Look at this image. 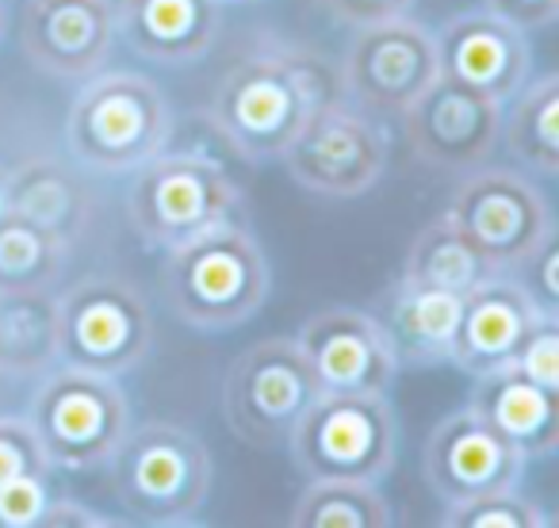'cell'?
Masks as SVG:
<instances>
[{"label":"cell","mask_w":559,"mask_h":528,"mask_svg":"<svg viewBox=\"0 0 559 528\" xmlns=\"http://www.w3.org/2000/svg\"><path fill=\"white\" fill-rule=\"evenodd\" d=\"M342 70L288 43H261L234 58L207 100V123L241 161H280L314 111L342 100Z\"/></svg>","instance_id":"1"},{"label":"cell","mask_w":559,"mask_h":528,"mask_svg":"<svg viewBox=\"0 0 559 528\" xmlns=\"http://www.w3.org/2000/svg\"><path fill=\"white\" fill-rule=\"evenodd\" d=\"M269 261L234 218L165 249L162 296L169 314L200 334H226L253 319L269 299Z\"/></svg>","instance_id":"2"},{"label":"cell","mask_w":559,"mask_h":528,"mask_svg":"<svg viewBox=\"0 0 559 528\" xmlns=\"http://www.w3.org/2000/svg\"><path fill=\"white\" fill-rule=\"evenodd\" d=\"M169 96L150 77L131 70H100L81 81L66 111V146L78 165L93 172H134L169 149Z\"/></svg>","instance_id":"3"},{"label":"cell","mask_w":559,"mask_h":528,"mask_svg":"<svg viewBox=\"0 0 559 528\" xmlns=\"http://www.w3.org/2000/svg\"><path fill=\"white\" fill-rule=\"evenodd\" d=\"M111 494L139 525H192L211 494V452L173 421L131 425L111 459Z\"/></svg>","instance_id":"4"},{"label":"cell","mask_w":559,"mask_h":528,"mask_svg":"<svg viewBox=\"0 0 559 528\" xmlns=\"http://www.w3.org/2000/svg\"><path fill=\"white\" fill-rule=\"evenodd\" d=\"M43 456L55 471H96L131 433V398L116 375L55 364L39 375L27 410Z\"/></svg>","instance_id":"5"},{"label":"cell","mask_w":559,"mask_h":528,"mask_svg":"<svg viewBox=\"0 0 559 528\" xmlns=\"http://www.w3.org/2000/svg\"><path fill=\"white\" fill-rule=\"evenodd\" d=\"M241 195L230 172L195 149H162L131 172L127 223L146 249L180 245L238 211Z\"/></svg>","instance_id":"6"},{"label":"cell","mask_w":559,"mask_h":528,"mask_svg":"<svg viewBox=\"0 0 559 528\" xmlns=\"http://www.w3.org/2000/svg\"><path fill=\"white\" fill-rule=\"evenodd\" d=\"M288 448L307 479H360L383 482L395 471L399 421L388 395H345L319 391Z\"/></svg>","instance_id":"7"},{"label":"cell","mask_w":559,"mask_h":528,"mask_svg":"<svg viewBox=\"0 0 559 528\" xmlns=\"http://www.w3.org/2000/svg\"><path fill=\"white\" fill-rule=\"evenodd\" d=\"M154 349V311L131 280L88 273L58 296V364L127 375Z\"/></svg>","instance_id":"8"},{"label":"cell","mask_w":559,"mask_h":528,"mask_svg":"<svg viewBox=\"0 0 559 528\" xmlns=\"http://www.w3.org/2000/svg\"><path fill=\"white\" fill-rule=\"evenodd\" d=\"M319 391L296 337H264L226 372L223 418L238 441L253 448H284Z\"/></svg>","instance_id":"9"},{"label":"cell","mask_w":559,"mask_h":528,"mask_svg":"<svg viewBox=\"0 0 559 528\" xmlns=\"http://www.w3.org/2000/svg\"><path fill=\"white\" fill-rule=\"evenodd\" d=\"M280 161L307 192L326 200H357L372 192L388 172L391 139L380 119H372V111L334 100L307 119Z\"/></svg>","instance_id":"10"},{"label":"cell","mask_w":559,"mask_h":528,"mask_svg":"<svg viewBox=\"0 0 559 528\" xmlns=\"http://www.w3.org/2000/svg\"><path fill=\"white\" fill-rule=\"evenodd\" d=\"M444 218H452L506 273H513L544 238L556 233V218L540 188L521 172L487 165L464 172Z\"/></svg>","instance_id":"11"},{"label":"cell","mask_w":559,"mask_h":528,"mask_svg":"<svg viewBox=\"0 0 559 528\" xmlns=\"http://www.w3.org/2000/svg\"><path fill=\"white\" fill-rule=\"evenodd\" d=\"M502 100L437 73L403 108L411 149L444 172H472L502 142Z\"/></svg>","instance_id":"12"},{"label":"cell","mask_w":559,"mask_h":528,"mask_svg":"<svg viewBox=\"0 0 559 528\" xmlns=\"http://www.w3.org/2000/svg\"><path fill=\"white\" fill-rule=\"evenodd\" d=\"M342 85L365 111L403 116V108L437 77V43L414 16L357 27L342 58Z\"/></svg>","instance_id":"13"},{"label":"cell","mask_w":559,"mask_h":528,"mask_svg":"<svg viewBox=\"0 0 559 528\" xmlns=\"http://www.w3.org/2000/svg\"><path fill=\"white\" fill-rule=\"evenodd\" d=\"M322 391L388 395L399 380V357L372 311L322 307L296 334Z\"/></svg>","instance_id":"14"},{"label":"cell","mask_w":559,"mask_h":528,"mask_svg":"<svg viewBox=\"0 0 559 528\" xmlns=\"http://www.w3.org/2000/svg\"><path fill=\"white\" fill-rule=\"evenodd\" d=\"M525 467L528 459L506 436H498L472 406H460L437 421L421 452L426 487L444 505L487 494V490L521 487Z\"/></svg>","instance_id":"15"},{"label":"cell","mask_w":559,"mask_h":528,"mask_svg":"<svg viewBox=\"0 0 559 528\" xmlns=\"http://www.w3.org/2000/svg\"><path fill=\"white\" fill-rule=\"evenodd\" d=\"M119 39V16L104 0H24L20 47L39 73L85 81L108 65Z\"/></svg>","instance_id":"16"},{"label":"cell","mask_w":559,"mask_h":528,"mask_svg":"<svg viewBox=\"0 0 559 528\" xmlns=\"http://www.w3.org/2000/svg\"><path fill=\"white\" fill-rule=\"evenodd\" d=\"M437 43V70L444 77L472 85L495 100H510L533 77V43L518 24L495 16L490 9H467L444 20Z\"/></svg>","instance_id":"17"},{"label":"cell","mask_w":559,"mask_h":528,"mask_svg":"<svg viewBox=\"0 0 559 528\" xmlns=\"http://www.w3.org/2000/svg\"><path fill=\"white\" fill-rule=\"evenodd\" d=\"M536 319H540V311L518 288V280L510 273L479 284V288L464 296V311H460V329L449 364H456L472 380L483 372L513 364L521 341L528 337Z\"/></svg>","instance_id":"18"},{"label":"cell","mask_w":559,"mask_h":528,"mask_svg":"<svg viewBox=\"0 0 559 528\" xmlns=\"http://www.w3.org/2000/svg\"><path fill=\"white\" fill-rule=\"evenodd\" d=\"M467 406H472L498 436H506L525 459L556 456L559 391L540 387V383L528 380L518 364L475 375Z\"/></svg>","instance_id":"19"},{"label":"cell","mask_w":559,"mask_h":528,"mask_svg":"<svg viewBox=\"0 0 559 528\" xmlns=\"http://www.w3.org/2000/svg\"><path fill=\"white\" fill-rule=\"evenodd\" d=\"M223 35L218 0H127L119 9V39L157 65H192Z\"/></svg>","instance_id":"20"},{"label":"cell","mask_w":559,"mask_h":528,"mask_svg":"<svg viewBox=\"0 0 559 528\" xmlns=\"http://www.w3.org/2000/svg\"><path fill=\"white\" fill-rule=\"evenodd\" d=\"M460 311H464V296L403 276L399 284H391V291L372 314L388 334L399 364L437 368L452 360Z\"/></svg>","instance_id":"21"},{"label":"cell","mask_w":559,"mask_h":528,"mask_svg":"<svg viewBox=\"0 0 559 528\" xmlns=\"http://www.w3.org/2000/svg\"><path fill=\"white\" fill-rule=\"evenodd\" d=\"M9 211L73 249L93 223V192L70 165L55 157H27L9 172Z\"/></svg>","instance_id":"22"},{"label":"cell","mask_w":559,"mask_h":528,"mask_svg":"<svg viewBox=\"0 0 559 528\" xmlns=\"http://www.w3.org/2000/svg\"><path fill=\"white\" fill-rule=\"evenodd\" d=\"M58 364V296L50 288L0 291V375L39 380Z\"/></svg>","instance_id":"23"},{"label":"cell","mask_w":559,"mask_h":528,"mask_svg":"<svg viewBox=\"0 0 559 528\" xmlns=\"http://www.w3.org/2000/svg\"><path fill=\"white\" fill-rule=\"evenodd\" d=\"M506 268H498L464 230H460L452 218H433L418 238L411 241L403 261V276L406 280L429 284V288H444L467 296L479 284L502 276Z\"/></svg>","instance_id":"24"},{"label":"cell","mask_w":559,"mask_h":528,"mask_svg":"<svg viewBox=\"0 0 559 528\" xmlns=\"http://www.w3.org/2000/svg\"><path fill=\"white\" fill-rule=\"evenodd\" d=\"M502 108V142L536 177L559 172V81L556 73L528 77Z\"/></svg>","instance_id":"25"},{"label":"cell","mask_w":559,"mask_h":528,"mask_svg":"<svg viewBox=\"0 0 559 528\" xmlns=\"http://www.w3.org/2000/svg\"><path fill=\"white\" fill-rule=\"evenodd\" d=\"M391 520L380 482L360 479H307L292 509V528H391Z\"/></svg>","instance_id":"26"},{"label":"cell","mask_w":559,"mask_h":528,"mask_svg":"<svg viewBox=\"0 0 559 528\" xmlns=\"http://www.w3.org/2000/svg\"><path fill=\"white\" fill-rule=\"evenodd\" d=\"M70 245L16 211L0 218V291L50 288L62 280Z\"/></svg>","instance_id":"27"},{"label":"cell","mask_w":559,"mask_h":528,"mask_svg":"<svg viewBox=\"0 0 559 528\" xmlns=\"http://www.w3.org/2000/svg\"><path fill=\"white\" fill-rule=\"evenodd\" d=\"M444 528H548V513L525 497L518 487L487 490L444 505Z\"/></svg>","instance_id":"28"},{"label":"cell","mask_w":559,"mask_h":528,"mask_svg":"<svg viewBox=\"0 0 559 528\" xmlns=\"http://www.w3.org/2000/svg\"><path fill=\"white\" fill-rule=\"evenodd\" d=\"M55 497V471H27L0 487V528H39Z\"/></svg>","instance_id":"29"},{"label":"cell","mask_w":559,"mask_h":528,"mask_svg":"<svg viewBox=\"0 0 559 528\" xmlns=\"http://www.w3.org/2000/svg\"><path fill=\"white\" fill-rule=\"evenodd\" d=\"M556 233L551 238H544L540 245L533 249V253L525 256V261L513 268V280H518V288L525 291L528 299H533V307L540 314H548V319H559V280H556Z\"/></svg>","instance_id":"30"},{"label":"cell","mask_w":559,"mask_h":528,"mask_svg":"<svg viewBox=\"0 0 559 528\" xmlns=\"http://www.w3.org/2000/svg\"><path fill=\"white\" fill-rule=\"evenodd\" d=\"M47 456L27 418H0V487L27 471H47ZM55 471V467H50Z\"/></svg>","instance_id":"31"},{"label":"cell","mask_w":559,"mask_h":528,"mask_svg":"<svg viewBox=\"0 0 559 528\" xmlns=\"http://www.w3.org/2000/svg\"><path fill=\"white\" fill-rule=\"evenodd\" d=\"M513 364H518L528 380L540 383V387L559 391V319L540 314V319L533 322V329H528V337L521 341Z\"/></svg>","instance_id":"32"},{"label":"cell","mask_w":559,"mask_h":528,"mask_svg":"<svg viewBox=\"0 0 559 528\" xmlns=\"http://www.w3.org/2000/svg\"><path fill=\"white\" fill-rule=\"evenodd\" d=\"M322 9H326L330 20L345 27H368V24H383V20H395V16H411L414 0H319Z\"/></svg>","instance_id":"33"},{"label":"cell","mask_w":559,"mask_h":528,"mask_svg":"<svg viewBox=\"0 0 559 528\" xmlns=\"http://www.w3.org/2000/svg\"><path fill=\"white\" fill-rule=\"evenodd\" d=\"M104 525H123V520L108 517V513L93 509V505L78 502V497H62L55 494L43 513L39 528H104Z\"/></svg>","instance_id":"34"},{"label":"cell","mask_w":559,"mask_h":528,"mask_svg":"<svg viewBox=\"0 0 559 528\" xmlns=\"http://www.w3.org/2000/svg\"><path fill=\"white\" fill-rule=\"evenodd\" d=\"M483 9L518 24L521 32H540V27H548L556 20L559 0H483Z\"/></svg>","instance_id":"35"},{"label":"cell","mask_w":559,"mask_h":528,"mask_svg":"<svg viewBox=\"0 0 559 528\" xmlns=\"http://www.w3.org/2000/svg\"><path fill=\"white\" fill-rule=\"evenodd\" d=\"M9 215V172L0 169V218Z\"/></svg>","instance_id":"36"},{"label":"cell","mask_w":559,"mask_h":528,"mask_svg":"<svg viewBox=\"0 0 559 528\" xmlns=\"http://www.w3.org/2000/svg\"><path fill=\"white\" fill-rule=\"evenodd\" d=\"M9 35V0H0V43Z\"/></svg>","instance_id":"37"},{"label":"cell","mask_w":559,"mask_h":528,"mask_svg":"<svg viewBox=\"0 0 559 528\" xmlns=\"http://www.w3.org/2000/svg\"><path fill=\"white\" fill-rule=\"evenodd\" d=\"M104 4H111V9H116V16H119V9H123L127 0H104Z\"/></svg>","instance_id":"38"},{"label":"cell","mask_w":559,"mask_h":528,"mask_svg":"<svg viewBox=\"0 0 559 528\" xmlns=\"http://www.w3.org/2000/svg\"><path fill=\"white\" fill-rule=\"evenodd\" d=\"M218 4H253V0H218Z\"/></svg>","instance_id":"39"}]
</instances>
